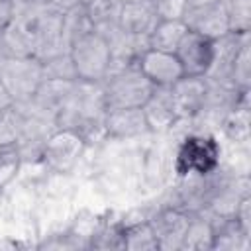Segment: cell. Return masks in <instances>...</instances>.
<instances>
[{
  "label": "cell",
  "instance_id": "cell-1",
  "mask_svg": "<svg viewBox=\"0 0 251 251\" xmlns=\"http://www.w3.org/2000/svg\"><path fill=\"white\" fill-rule=\"evenodd\" d=\"M100 82H102L106 110L141 108L155 88L149 82V78L139 71L137 65L112 73L104 76Z\"/></svg>",
  "mask_w": 251,
  "mask_h": 251
},
{
  "label": "cell",
  "instance_id": "cell-2",
  "mask_svg": "<svg viewBox=\"0 0 251 251\" xmlns=\"http://www.w3.org/2000/svg\"><path fill=\"white\" fill-rule=\"evenodd\" d=\"M69 55L78 80L100 82L106 76L110 67V45L100 33L88 31L75 39L69 47Z\"/></svg>",
  "mask_w": 251,
  "mask_h": 251
},
{
  "label": "cell",
  "instance_id": "cell-3",
  "mask_svg": "<svg viewBox=\"0 0 251 251\" xmlns=\"http://www.w3.org/2000/svg\"><path fill=\"white\" fill-rule=\"evenodd\" d=\"M0 80L14 98V104L25 102L43 80V65L33 55L4 59L0 65Z\"/></svg>",
  "mask_w": 251,
  "mask_h": 251
},
{
  "label": "cell",
  "instance_id": "cell-4",
  "mask_svg": "<svg viewBox=\"0 0 251 251\" xmlns=\"http://www.w3.org/2000/svg\"><path fill=\"white\" fill-rule=\"evenodd\" d=\"M182 176H202L220 167V149L212 137L190 135L182 141L176 159Z\"/></svg>",
  "mask_w": 251,
  "mask_h": 251
},
{
  "label": "cell",
  "instance_id": "cell-5",
  "mask_svg": "<svg viewBox=\"0 0 251 251\" xmlns=\"http://www.w3.org/2000/svg\"><path fill=\"white\" fill-rule=\"evenodd\" d=\"M84 149H86V143L76 131L57 127L43 145L41 161L55 173H67L76 165Z\"/></svg>",
  "mask_w": 251,
  "mask_h": 251
},
{
  "label": "cell",
  "instance_id": "cell-6",
  "mask_svg": "<svg viewBox=\"0 0 251 251\" xmlns=\"http://www.w3.org/2000/svg\"><path fill=\"white\" fill-rule=\"evenodd\" d=\"M175 55L186 76H206L214 57V39L188 29L180 39Z\"/></svg>",
  "mask_w": 251,
  "mask_h": 251
},
{
  "label": "cell",
  "instance_id": "cell-7",
  "mask_svg": "<svg viewBox=\"0 0 251 251\" xmlns=\"http://www.w3.org/2000/svg\"><path fill=\"white\" fill-rule=\"evenodd\" d=\"M147 222L155 233L159 249L178 251L182 237H184V231H186L188 222H190V214L176 208V206H169V208H163L157 214H153Z\"/></svg>",
  "mask_w": 251,
  "mask_h": 251
},
{
  "label": "cell",
  "instance_id": "cell-8",
  "mask_svg": "<svg viewBox=\"0 0 251 251\" xmlns=\"http://www.w3.org/2000/svg\"><path fill=\"white\" fill-rule=\"evenodd\" d=\"M171 88L173 104L178 120H194L202 114L208 94L206 76H180Z\"/></svg>",
  "mask_w": 251,
  "mask_h": 251
},
{
  "label": "cell",
  "instance_id": "cell-9",
  "mask_svg": "<svg viewBox=\"0 0 251 251\" xmlns=\"http://www.w3.org/2000/svg\"><path fill=\"white\" fill-rule=\"evenodd\" d=\"M247 39H249V31H241V33L227 31L226 35L214 39V57L206 73V78L222 84H231V71H233L235 57Z\"/></svg>",
  "mask_w": 251,
  "mask_h": 251
},
{
  "label": "cell",
  "instance_id": "cell-10",
  "mask_svg": "<svg viewBox=\"0 0 251 251\" xmlns=\"http://www.w3.org/2000/svg\"><path fill=\"white\" fill-rule=\"evenodd\" d=\"M157 24H159V16L153 0H133L122 4L120 8L118 27L129 37L149 41V35Z\"/></svg>",
  "mask_w": 251,
  "mask_h": 251
},
{
  "label": "cell",
  "instance_id": "cell-11",
  "mask_svg": "<svg viewBox=\"0 0 251 251\" xmlns=\"http://www.w3.org/2000/svg\"><path fill=\"white\" fill-rule=\"evenodd\" d=\"M182 22L190 31H196L210 39H218L229 31V18L222 0L200 8H188L182 16Z\"/></svg>",
  "mask_w": 251,
  "mask_h": 251
},
{
  "label": "cell",
  "instance_id": "cell-12",
  "mask_svg": "<svg viewBox=\"0 0 251 251\" xmlns=\"http://www.w3.org/2000/svg\"><path fill=\"white\" fill-rule=\"evenodd\" d=\"M137 67L153 86H173L180 76H184L176 55L167 51L145 49L137 61Z\"/></svg>",
  "mask_w": 251,
  "mask_h": 251
},
{
  "label": "cell",
  "instance_id": "cell-13",
  "mask_svg": "<svg viewBox=\"0 0 251 251\" xmlns=\"http://www.w3.org/2000/svg\"><path fill=\"white\" fill-rule=\"evenodd\" d=\"M76 80H59V78H43L33 96L25 102H29L39 114L51 118L55 122L57 114L67 106V102L73 96Z\"/></svg>",
  "mask_w": 251,
  "mask_h": 251
},
{
  "label": "cell",
  "instance_id": "cell-14",
  "mask_svg": "<svg viewBox=\"0 0 251 251\" xmlns=\"http://www.w3.org/2000/svg\"><path fill=\"white\" fill-rule=\"evenodd\" d=\"M141 110H143L147 127L153 133L169 131L178 122L169 86H155L151 96L147 98V102L141 106Z\"/></svg>",
  "mask_w": 251,
  "mask_h": 251
},
{
  "label": "cell",
  "instance_id": "cell-15",
  "mask_svg": "<svg viewBox=\"0 0 251 251\" xmlns=\"http://www.w3.org/2000/svg\"><path fill=\"white\" fill-rule=\"evenodd\" d=\"M106 135L114 139H131L149 133L141 108H120L106 110Z\"/></svg>",
  "mask_w": 251,
  "mask_h": 251
},
{
  "label": "cell",
  "instance_id": "cell-16",
  "mask_svg": "<svg viewBox=\"0 0 251 251\" xmlns=\"http://www.w3.org/2000/svg\"><path fill=\"white\" fill-rule=\"evenodd\" d=\"M88 22L96 33L106 37L114 29H118V18L122 4L116 0H84L82 2Z\"/></svg>",
  "mask_w": 251,
  "mask_h": 251
},
{
  "label": "cell",
  "instance_id": "cell-17",
  "mask_svg": "<svg viewBox=\"0 0 251 251\" xmlns=\"http://www.w3.org/2000/svg\"><path fill=\"white\" fill-rule=\"evenodd\" d=\"M224 135L237 143L245 145L249 141V94H245L222 120H220Z\"/></svg>",
  "mask_w": 251,
  "mask_h": 251
},
{
  "label": "cell",
  "instance_id": "cell-18",
  "mask_svg": "<svg viewBox=\"0 0 251 251\" xmlns=\"http://www.w3.org/2000/svg\"><path fill=\"white\" fill-rule=\"evenodd\" d=\"M214 239V220H208L204 212L190 214L188 227L184 231L178 251H206L212 249Z\"/></svg>",
  "mask_w": 251,
  "mask_h": 251
},
{
  "label": "cell",
  "instance_id": "cell-19",
  "mask_svg": "<svg viewBox=\"0 0 251 251\" xmlns=\"http://www.w3.org/2000/svg\"><path fill=\"white\" fill-rule=\"evenodd\" d=\"M220 222H214V239L212 249L214 251H235V249H247L249 247V235L239 227V224L233 218H218Z\"/></svg>",
  "mask_w": 251,
  "mask_h": 251
},
{
  "label": "cell",
  "instance_id": "cell-20",
  "mask_svg": "<svg viewBox=\"0 0 251 251\" xmlns=\"http://www.w3.org/2000/svg\"><path fill=\"white\" fill-rule=\"evenodd\" d=\"M188 27L182 20H159L149 35V49L175 53Z\"/></svg>",
  "mask_w": 251,
  "mask_h": 251
},
{
  "label": "cell",
  "instance_id": "cell-21",
  "mask_svg": "<svg viewBox=\"0 0 251 251\" xmlns=\"http://www.w3.org/2000/svg\"><path fill=\"white\" fill-rule=\"evenodd\" d=\"M0 51H2L4 59L33 55L31 41H29L27 33L24 31V27L14 18L0 29Z\"/></svg>",
  "mask_w": 251,
  "mask_h": 251
},
{
  "label": "cell",
  "instance_id": "cell-22",
  "mask_svg": "<svg viewBox=\"0 0 251 251\" xmlns=\"http://www.w3.org/2000/svg\"><path fill=\"white\" fill-rule=\"evenodd\" d=\"M122 233H124V249H129V251H157L159 249L155 233L147 220L127 226L126 229H122Z\"/></svg>",
  "mask_w": 251,
  "mask_h": 251
},
{
  "label": "cell",
  "instance_id": "cell-23",
  "mask_svg": "<svg viewBox=\"0 0 251 251\" xmlns=\"http://www.w3.org/2000/svg\"><path fill=\"white\" fill-rule=\"evenodd\" d=\"M88 31H94L90 22H88V16L84 12V6L82 2L71 6L65 14H63V39H65V45L71 47V43L75 39H78L80 35L88 33Z\"/></svg>",
  "mask_w": 251,
  "mask_h": 251
},
{
  "label": "cell",
  "instance_id": "cell-24",
  "mask_svg": "<svg viewBox=\"0 0 251 251\" xmlns=\"http://www.w3.org/2000/svg\"><path fill=\"white\" fill-rule=\"evenodd\" d=\"M22 165H24V159L16 143L0 145V188L8 186L16 178Z\"/></svg>",
  "mask_w": 251,
  "mask_h": 251
},
{
  "label": "cell",
  "instance_id": "cell-25",
  "mask_svg": "<svg viewBox=\"0 0 251 251\" xmlns=\"http://www.w3.org/2000/svg\"><path fill=\"white\" fill-rule=\"evenodd\" d=\"M231 84L237 90H249L251 88V39H247L233 63L231 71Z\"/></svg>",
  "mask_w": 251,
  "mask_h": 251
},
{
  "label": "cell",
  "instance_id": "cell-26",
  "mask_svg": "<svg viewBox=\"0 0 251 251\" xmlns=\"http://www.w3.org/2000/svg\"><path fill=\"white\" fill-rule=\"evenodd\" d=\"M41 65H43V78L78 80L69 51H67V53H59V55H55V57H49V59L41 61Z\"/></svg>",
  "mask_w": 251,
  "mask_h": 251
},
{
  "label": "cell",
  "instance_id": "cell-27",
  "mask_svg": "<svg viewBox=\"0 0 251 251\" xmlns=\"http://www.w3.org/2000/svg\"><path fill=\"white\" fill-rule=\"evenodd\" d=\"M18 112L14 106L0 110V145L4 143H16L18 137Z\"/></svg>",
  "mask_w": 251,
  "mask_h": 251
},
{
  "label": "cell",
  "instance_id": "cell-28",
  "mask_svg": "<svg viewBox=\"0 0 251 251\" xmlns=\"http://www.w3.org/2000/svg\"><path fill=\"white\" fill-rule=\"evenodd\" d=\"M159 20H182L188 0H153Z\"/></svg>",
  "mask_w": 251,
  "mask_h": 251
},
{
  "label": "cell",
  "instance_id": "cell-29",
  "mask_svg": "<svg viewBox=\"0 0 251 251\" xmlns=\"http://www.w3.org/2000/svg\"><path fill=\"white\" fill-rule=\"evenodd\" d=\"M231 218L239 224V227H241L247 235H251V196H249V192L239 198V202H237V206H235Z\"/></svg>",
  "mask_w": 251,
  "mask_h": 251
},
{
  "label": "cell",
  "instance_id": "cell-30",
  "mask_svg": "<svg viewBox=\"0 0 251 251\" xmlns=\"http://www.w3.org/2000/svg\"><path fill=\"white\" fill-rule=\"evenodd\" d=\"M25 6H51V8H57L61 12H67L71 6L78 4V0H18Z\"/></svg>",
  "mask_w": 251,
  "mask_h": 251
},
{
  "label": "cell",
  "instance_id": "cell-31",
  "mask_svg": "<svg viewBox=\"0 0 251 251\" xmlns=\"http://www.w3.org/2000/svg\"><path fill=\"white\" fill-rule=\"evenodd\" d=\"M14 8H16L14 0H0V29L14 18Z\"/></svg>",
  "mask_w": 251,
  "mask_h": 251
},
{
  "label": "cell",
  "instance_id": "cell-32",
  "mask_svg": "<svg viewBox=\"0 0 251 251\" xmlns=\"http://www.w3.org/2000/svg\"><path fill=\"white\" fill-rule=\"evenodd\" d=\"M10 106H14V98L10 96V92L6 90L4 82L0 80V110H4V108H10Z\"/></svg>",
  "mask_w": 251,
  "mask_h": 251
},
{
  "label": "cell",
  "instance_id": "cell-33",
  "mask_svg": "<svg viewBox=\"0 0 251 251\" xmlns=\"http://www.w3.org/2000/svg\"><path fill=\"white\" fill-rule=\"evenodd\" d=\"M218 0H188V8H200V6H208V4H214ZM186 8V10H188Z\"/></svg>",
  "mask_w": 251,
  "mask_h": 251
},
{
  "label": "cell",
  "instance_id": "cell-34",
  "mask_svg": "<svg viewBox=\"0 0 251 251\" xmlns=\"http://www.w3.org/2000/svg\"><path fill=\"white\" fill-rule=\"evenodd\" d=\"M116 2H120V4H126V2H133V0H116Z\"/></svg>",
  "mask_w": 251,
  "mask_h": 251
},
{
  "label": "cell",
  "instance_id": "cell-35",
  "mask_svg": "<svg viewBox=\"0 0 251 251\" xmlns=\"http://www.w3.org/2000/svg\"><path fill=\"white\" fill-rule=\"evenodd\" d=\"M2 61H4V55H2V51H0V65H2Z\"/></svg>",
  "mask_w": 251,
  "mask_h": 251
},
{
  "label": "cell",
  "instance_id": "cell-36",
  "mask_svg": "<svg viewBox=\"0 0 251 251\" xmlns=\"http://www.w3.org/2000/svg\"><path fill=\"white\" fill-rule=\"evenodd\" d=\"M78 2H84V0H78Z\"/></svg>",
  "mask_w": 251,
  "mask_h": 251
}]
</instances>
